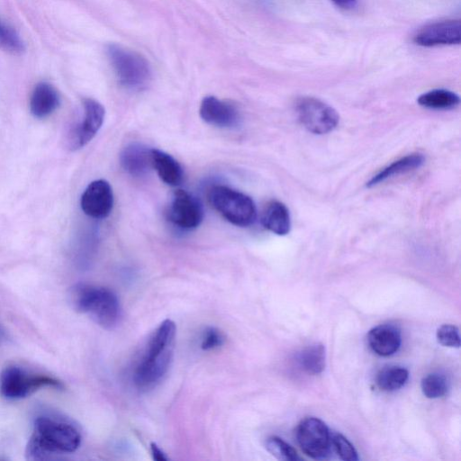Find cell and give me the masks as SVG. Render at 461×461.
I'll return each mask as SVG.
<instances>
[{
    "label": "cell",
    "mask_w": 461,
    "mask_h": 461,
    "mask_svg": "<svg viewBox=\"0 0 461 461\" xmlns=\"http://www.w3.org/2000/svg\"><path fill=\"white\" fill-rule=\"evenodd\" d=\"M81 440L79 429L70 421L41 415L34 420L25 456L32 461L52 459L56 456L75 452Z\"/></svg>",
    "instance_id": "6da1fadb"
},
{
    "label": "cell",
    "mask_w": 461,
    "mask_h": 461,
    "mask_svg": "<svg viewBox=\"0 0 461 461\" xmlns=\"http://www.w3.org/2000/svg\"><path fill=\"white\" fill-rule=\"evenodd\" d=\"M176 334V324L169 319L153 332L133 371L132 380L139 390L154 388L167 373L173 360Z\"/></svg>",
    "instance_id": "7a4b0ae2"
},
{
    "label": "cell",
    "mask_w": 461,
    "mask_h": 461,
    "mask_svg": "<svg viewBox=\"0 0 461 461\" xmlns=\"http://www.w3.org/2000/svg\"><path fill=\"white\" fill-rule=\"evenodd\" d=\"M69 300L76 311L88 315L104 329L113 328L119 321L120 303L117 295L108 288L77 284L71 287Z\"/></svg>",
    "instance_id": "3957f363"
},
{
    "label": "cell",
    "mask_w": 461,
    "mask_h": 461,
    "mask_svg": "<svg viewBox=\"0 0 461 461\" xmlns=\"http://www.w3.org/2000/svg\"><path fill=\"white\" fill-rule=\"evenodd\" d=\"M105 53L122 86L131 91H140L149 86L152 69L144 56L116 43L107 44Z\"/></svg>",
    "instance_id": "277c9868"
},
{
    "label": "cell",
    "mask_w": 461,
    "mask_h": 461,
    "mask_svg": "<svg viewBox=\"0 0 461 461\" xmlns=\"http://www.w3.org/2000/svg\"><path fill=\"white\" fill-rule=\"evenodd\" d=\"M63 387L62 382L55 377L34 373L18 366H8L0 375V393L10 401L26 398L44 388Z\"/></svg>",
    "instance_id": "5b68a950"
},
{
    "label": "cell",
    "mask_w": 461,
    "mask_h": 461,
    "mask_svg": "<svg viewBox=\"0 0 461 461\" xmlns=\"http://www.w3.org/2000/svg\"><path fill=\"white\" fill-rule=\"evenodd\" d=\"M213 208L228 221L239 227L251 225L257 217L253 200L247 194L226 185H215L209 191Z\"/></svg>",
    "instance_id": "8992f818"
},
{
    "label": "cell",
    "mask_w": 461,
    "mask_h": 461,
    "mask_svg": "<svg viewBox=\"0 0 461 461\" xmlns=\"http://www.w3.org/2000/svg\"><path fill=\"white\" fill-rule=\"evenodd\" d=\"M295 111L302 125L314 134L332 131L339 121V116L334 108L315 97L299 98L295 104Z\"/></svg>",
    "instance_id": "52a82bcc"
},
{
    "label": "cell",
    "mask_w": 461,
    "mask_h": 461,
    "mask_svg": "<svg viewBox=\"0 0 461 461\" xmlns=\"http://www.w3.org/2000/svg\"><path fill=\"white\" fill-rule=\"evenodd\" d=\"M82 106L81 120L71 127L68 134V145L72 150L88 144L99 131L104 120L105 111L98 101L85 98Z\"/></svg>",
    "instance_id": "ba28073f"
},
{
    "label": "cell",
    "mask_w": 461,
    "mask_h": 461,
    "mask_svg": "<svg viewBox=\"0 0 461 461\" xmlns=\"http://www.w3.org/2000/svg\"><path fill=\"white\" fill-rule=\"evenodd\" d=\"M296 438L301 449L314 459L326 458L330 451V436L327 425L318 418L307 417L296 429Z\"/></svg>",
    "instance_id": "9c48e42d"
},
{
    "label": "cell",
    "mask_w": 461,
    "mask_h": 461,
    "mask_svg": "<svg viewBox=\"0 0 461 461\" xmlns=\"http://www.w3.org/2000/svg\"><path fill=\"white\" fill-rule=\"evenodd\" d=\"M169 221L183 230L197 228L203 219V210L200 201L185 190H176L172 196L167 210Z\"/></svg>",
    "instance_id": "30bf717a"
},
{
    "label": "cell",
    "mask_w": 461,
    "mask_h": 461,
    "mask_svg": "<svg viewBox=\"0 0 461 461\" xmlns=\"http://www.w3.org/2000/svg\"><path fill=\"white\" fill-rule=\"evenodd\" d=\"M80 205L85 214L91 218H106L113 206L111 185L104 179L91 182L81 195Z\"/></svg>",
    "instance_id": "8fae6325"
},
{
    "label": "cell",
    "mask_w": 461,
    "mask_h": 461,
    "mask_svg": "<svg viewBox=\"0 0 461 461\" xmlns=\"http://www.w3.org/2000/svg\"><path fill=\"white\" fill-rule=\"evenodd\" d=\"M461 41L460 20H445L428 24L413 36V42L421 47L458 45Z\"/></svg>",
    "instance_id": "7c38bea8"
},
{
    "label": "cell",
    "mask_w": 461,
    "mask_h": 461,
    "mask_svg": "<svg viewBox=\"0 0 461 461\" xmlns=\"http://www.w3.org/2000/svg\"><path fill=\"white\" fill-rule=\"evenodd\" d=\"M199 113L206 123L218 128L232 129L240 122V112L233 104L213 95L202 100Z\"/></svg>",
    "instance_id": "4fadbf2b"
},
{
    "label": "cell",
    "mask_w": 461,
    "mask_h": 461,
    "mask_svg": "<svg viewBox=\"0 0 461 461\" xmlns=\"http://www.w3.org/2000/svg\"><path fill=\"white\" fill-rule=\"evenodd\" d=\"M367 342L374 353L389 357L396 353L402 343L400 330L392 324H381L371 329Z\"/></svg>",
    "instance_id": "5bb4252c"
},
{
    "label": "cell",
    "mask_w": 461,
    "mask_h": 461,
    "mask_svg": "<svg viewBox=\"0 0 461 461\" xmlns=\"http://www.w3.org/2000/svg\"><path fill=\"white\" fill-rule=\"evenodd\" d=\"M151 149L139 142L127 145L120 155L121 166L132 176H145L153 168Z\"/></svg>",
    "instance_id": "9a60e30c"
},
{
    "label": "cell",
    "mask_w": 461,
    "mask_h": 461,
    "mask_svg": "<svg viewBox=\"0 0 461 461\" xmlns=\"http://www.w3.org/2000/svg\"><path fill=\"white\" fill-rule=\"evenodd\" d=\"M60 97L57 89L48 82L38 83L30 97V112L38 119L52 114L59 106Z\"/></svg>",
    "instance_id": "2e32d148"
},
{
    "label": "cell",
    "mask_w": 461,
    "mask_h": 461,
    "mask_svg": "<svg viewBox=\"0 0 461 461\" xmlns=\"http://www.w3.org/2000/svg\"><path fill=\"white\" fill-rule=\"evenodd\" d=\"M152 167L159 178L171 186L178 185L184 177V172L179 162L168 153L152 149Z\"/></svg>",
    "instance_id": "e0dca14e"
},
{
    "label": "cell",
    "mask_w": 461,
    "mask_h": 461,
    "mask_svg": "<svg viewBox=\"0 0 461 461\" xmlns=\"http://www.w3.org/2000/svg\"><path fill=\"white\" fill-rule=\"evenodd\" d=\"M261 221L266 229L277 235H286L291 229L289 211L278 201H272L267 204Z\"/></svg>",
    "instance_id": "ac0fdd59"
},
{
    "label": "cell",
    "mask_w": 461,
    "mask_h": 461,
    "mask_svg": "<svg viewBox=\"0 0 461 461\" xmlns=\"http://www.w3.org/2000/svg\"><path fill=\"white\" fill-rule=\"evenodd\" d=\"M424 162L425 158L422 154H409L382 169L366 183V185L368 187L375 186L388 178L415 170L420 167Z\"/></svg>",
    "instance_id": "d6986e66"
},
{
    "label": "cell",
    "mask_w": 461,
    "mask_h": 461,
    "mask_svg": "<svg viewBox=\"0 0 461 461\" xmlns=\"http://www.w3.org/2000/svg\"><path fill=\"white\" fill-rule=\"evenodd\" d=\"M417 102L420 105L435 110L452 109L458 105L459 96L447 89H433L420 95Z\"/></svg>",
    "instance_id": "ffe728a7"
},
{
    "label": "cell",
    "mask_w": 461,
    "mask_h": 461,
    "mask_svg": "<svg viewBox=\"0 0 461 461\" xmlns=\"http://www.w3.org/2000/svg\"><path fill=\"white\" fill-rule=\"evenodd\" d=\"M325 348L322 344H312L304 348L298 355L301 368L310 375H318L325 367Z\"/></svg>",
    "instance_id": "44dd1931"
},
{
    "label": "cell",
    "mask_w": 461,
    "mask_h": 461,
    "mask_svg": "<svg viewBox=\"0 0 461 461\" xmlns=\"http://www.w3.org/2000/svg\"><path fill=\"white\" fill-rule=\"evenodd\" d=\"M409 372L402 366H392L383 368L376 376L378 388L384 392H393L407 382Z\"/></svg>",
    "instance_id": "7402d4cb"
},
{
    "label": "cell",
    "mask_w": 461,
    "mask_h": 461,
    "mask_svg": "<svg viewBox=\"0 0 461 461\" xmlns=\"http://www.w3.org/2000/svg\"><path fill=\"white\" fill-rule=\"evenodd\" d=\"M422 393L429 399H436L444 396L448 390L447 378L438 373L429 374L421 380Z\"/></svg>",
    "instance_id": "603a6c76"
},
{
    "label": "cell",
    "mask_w": 461,
    "mask_h": 461,
    "mask_svg": "<svg viewBox=\"0 0 461 461\" xmlns=\"http://www.w3.org/2000/svg\"><path fill=\"white\" fill-rule=\"evenodd\" d=\"M0 50L13 54L21 55L25 46L19 34L0 21Z\"/></svg>",
    "instance_id": "cb8c5ba5"
},
{
    "label": "cell",
    "mask_w": 461,
    "mask_h": 461,
    "mask_svg": "<svg viewBox=\"0 0 461 461\" xmlns=\"http://www.w3.org/2000/svg\"><path fill=\"white\" fill-rule=\"evenodd\" d=\"M266 447L270 454L279 460L297 461L301 459L293 447L276 436L267 438Z\"/></svg>",
    "instance_id": "d4e9b609"
},
{
    "label": "cell",
    "mask_w": 461,
    "mask_h": 461,
    "mask_svg": "<svg viewBox=\"0 0 461 461\" xmlns=\"http://www.w3.org/2000/svg\"><path fill=\"white\" fill-rule=\"evenodd\" d=\"M330 440L337 454L342 460H358L357 452L356 451L354 446L343 435L335 433L332 435V437H330Z\"/></svg>",
    "instance_id": "484cf974"
},
{
    "label": "cell",
    "mask_w": 461,
    "mask_h": 461,
    "mask_svg": "<svg viewBox=\"0 0 461 461\" xmlns=\"http://www.w3.org/2000/svg\"><path fill=\"white\" fill-rule=\"evenodd\" d=\"M438 341L449 348L460 347L459 330L456 326L452 324L441 325L437 330Z\"/></svg>",
    "instance_id": "4316f807"
},
{
    "label": "cell",
    "mask_w": 461,
    "mask_h": 461,
    "mask_svg": "<svg viewBox=\"0 0 461 461\" xmlns=\"http://www.w3.org/2000/svg\"><path fill=\"white\" fill-rule=\"evenodd\" d=\"M224 343L223 334L216 328L209 327L204 330L201 338V348L205 351L220 348Z\"/></svg>",
    "instance_id": "83f0119b"
},
{
    "label": "cell",
    "mask_w": 461,
    "mask_h": 461,
    "mask_svg": "<svg viewBox=\"0 0 461 461\" xmlns=\"http://www.w3.org/2000/svg\"><path fill=\"white\" fill-rule=\"evenodd\" d=\"M150 451L153 458L158 461H166L168 457L155 443H151Z\"/></svg>",
    "instance_id": "f1b7e54d"
},
{
    "label": "cell",
    "mask_w": 461,
    "mask_h": 461,
    "mask_svg": "<svg viewBox=\"0 0 461 461\" xmlns=\"http://www.w3.org/2000/svg\"><path fill=\"white\" fill-rule=\"evenodd\" d=\"M337 6L348 9L355 5L357 0H331Z\"/></svg>",
    "instance_id": "f546056e"
},
{
    "label": "cell",
    "mask_w": 461,
    "mask_h": 461,
    "mask_svg": "<svg viewBox=\"0 0 461 461\" xmlns=\"http://www.w3.org/2000/svg\"><path fill=\"white\" fill-rule=\"evenodd\" d=\"M4 338V334H3V331L0 330V341L1 339Z\"/></svg>",
    "instance_id": "4dcf8cb0"
}]
</instances>
